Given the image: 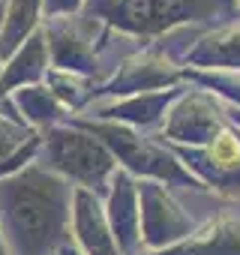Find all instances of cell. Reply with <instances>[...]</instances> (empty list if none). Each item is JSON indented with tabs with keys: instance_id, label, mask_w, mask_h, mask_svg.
<instances>
[{
	"instance_id": "1",
	"label": "cell",
	"mask_w": 240,
	"mask_h": 255,
	"mask_svg": "<svg viewBox=\"0 0 240 255\" xmlns=\"http://www.w3.org/2000/svg\"><path fill=\"white\" fill-rule=\"evenodd\" d=\"M72 192L63 177L30 168L3 186V213L18 255H51L66 243Z\"/></svg>"
},
{
	"instance_id": "2",
	"label": "cell",
	"mask_w": 240,
	"mask_h": 255,
	"mask_svg": "<svg viewBox=\"0 0 240 255\" xmlns=\"http://www.w3.org/2000/svg\"><path fill=\"white\" fill-rule=\"evenodd\" d=\"M81 15L123 36L153 42L180 27L210 30L237 18V0H84Z\"/></svg>"
},
{
	"instance_id": "3",
	"label": "cell",
	"mask_w": 240,
	"mask_h": 255,
	"mask_svg": "<svg viewBox=\"0 0 240 255\" xmlns=\"http://www.w3.org/2000/svg\"><path fill=\"white\" fill-rule=\"evenodd\" d=\"M78 129L99 138L108 153L114 156L117 168H123L135 180H156L168 189H189L204 192V186L171 156V150L156 138V132H138L132 126L111 123V120H90V117H72Z\"/></svg>"
},
{
	"instance_id": "4",
	"label": "cell",
	"mask_w": 240,
	"mask_h": 255,
	"mask_svg": "<svg viewBox=\"0 0 240 255\" xmlns=\"http://www.w3.org/2000/svg\"><path fill=\"white\" fill-rule=\"evenodd\" d=\"M45 171L75 183V189H87L96 198H105L111 177L117 174V162L108 147L75 123L54 126L45 138Z\"/></svg>"
},
{
	"instance_id": "5",
	"label": "cell",
	"mask_w": 240,
	"mask_h": 255,
	"mask_svg": "<svg viewBox=\"0 0 240 255\" xmlns=\"http://www.w3.org/2000/svg\"><path fill=\"white\" fill-rule=\"evenodd\" d=\"M165 147L204 186V192H213L222 201H240V126L228 120L225 129L204 147Z\"/></svg>"
},
{
	"instance_id": "6",
	"label": "cell",
	"mask_w": 240,
	"mask_h": 255,
	"mask_svg": "<svg viewBox=\"0 0 240 255\" xmlns=\"http://www.w3.org/2000/svg\"><path fill=\"white\" fill-rule=\"evenodd\" d=\"M225 126H228L225 102L216 99L210 90H201L186 81L183 93L171 102L162 126L156 129V138L180 147H204Z\"/></svg>"
},
{
	"instance_id": "7",
	"label": "cell",
	"mask_w": 240,
	"mask_h": 255,
	"mask_svg": "<svg viewBox=\"0 0 240 255\" xmlns=\"http://www.w3.org/2000/svg\"><path fill=\"white\" fill-rule=\"evenodd\" d=\"M183 81H186L183 63L174 54H168L159 42H144L111 72V78L105 84L96 87V96L99 99H123V96H135V93L180 87Z\"/></svg>"
},
{
	"instance_id": "8",
	"label": "cell",
	"mask_w": 240,
	"mask_h": 255,
	"mask_svg": "<svg viewBox=\"0 0 240 255\" xmlns=\"http://www.w3.org/2000/svg\"><path fill=\"white\" fill-rule=\"evenodd\" d=\"M138 219H141V255L186 240L201 222L171 195L168 186L156 180H138Z\"/></svg>"
},
{
	"instance_id": "9",
	"label": "cell",
	"mask_w": 240,
	"mask_h": 255,
	"mask_svg": "<svg viewBox=\"0 0 240 255\" xmlns=\"http://www.w3.org/2000/svg\"><path fill=\"white\" fill-rule=\"evenodd\" d=\"M186 81L180 87H168V90H153V93H135V96H123V99H93L90 102V120H111V123H123L132 126L138 132H156L171 102L183 93Z\"/></svg>"
},
{
	"instance_id": "10",
	"label": "cell",
	"mask_w": 240,
	"mask_h": 255,
	"mask_svg": "<svg viewBox=\"0 0 240 255\" xmlns=\"http://www.w3.org/2000/svg\"><path fill=\"white\" fill-rule=\"evenodd\" d=\"M144 255H240V201H225L186 240Z\"/></svg>"
},
{
	"instance_id": "11",
	"label": "cell",
	"mask_w": 240,
	"mask_h": 255,
	"mask_svg": "<svg viewBox=\"0 0 240 255\" xmlns=\"http://www.w3.org/2000/svg\"><path fill=\"white\" fill-rule=\"evenodd\" d=\"M108 228L120 255H141V219H138V180L117 168L102 198Z\"/></svg>"
},
{
	"instance_id": "12",
	"label": "cell",
	"mask_w": 240,
	"mask_h": 255,
	"mask_svg": "<svg viewBox=\"0 0 240 255\" xmlns=\"http://www.w3.org/2000/svg\"><path fill=\"white\" fill-rule=\"evenodd\" d=\"M186 69H210V72H240V12L237 18L204 30L189 51L180 57Z\"/></svg>"
},
{
	"instance_id": "13",
	"label": "cell",
	"mask_w": 240,
	"mask_h": 255,
	"mask_svg": "<svg viewBox=\"0 0 240 255\" xmlns=\"http://www.w3.org/2000/svg\"><path fill=\"white\" fill-rule=\"evenodd\" d=\"M69 222H72L81 255H120V249L114 243V234L108 228V219H105L102 198H96L93 192H87V189L72 192Z\"/></svg>"
},
{
	"instance_id": "14",
	"label": "cell",
	"mask_w": 240,
	"mask_h": 255,
	"mask_svg": "<svg viewBox=\"0 0 240 255\" xmlns=\"http://www.w3.org/2000/svg\"><path fill=\"white\" fill-rule=\"evenodd\" d=\"M39 9H42V0H9L3 36H0V57H9L27 39V33L36 27Z\"/></svg>"
},
{
	"instance_id": "15",
	"label": "cell",
	"mask_w": 240,
	"mask_h": 255,
	"mask_svg": "<svg viewBox=\"0 0 240 255\" xmlns=\"http://www.w3.org/2000/svg\"><path fill=\"white\" fill-rule=\"evenodd\" d=\"M183 78L201 90H210L216 99L240 108V72H210V69H186Z\"/></svg>"
},
{
	"instance_id": "16",
	"label": "cell",
	"mask_w": 240,
	"mask_h": 255,
	"mask_svg": "<svg viewBox=\"0 0 240 255\" xmlns=\"http://www.w3.org/2000/svg\"><path fill=\"white\" fill-rule=\"evenodd\" d=\"M18 102L24 105V114L36 123H54L63 117V105L51 96V90H42V87H27L18 93Z\"/></svg>"
},
{
	"instance_id": "17",
	"label": "cell",
	"mask_w": 240,
	"mask_h": 255,
	"mask_svg": "<svg viewBox=\"0 0 240 255\" xmlns=\"http://www.w3.org/2000/svg\"><path fill=\"white\" fill-rule=\"evenodd\" d=\"M84 9V0H45V15L57 18V15H78Z\"/></svg>"
},
{
	"instance_id": "18",
	"label": "cell",
	"mask_w": 240,
	"mask_h": 255,
	"mask_svg": "<svg viewBox=\"0 0 240 255\" xmlns=\"http://www.w3.org/2000/svg\"><path fill=\"white\" fill-rule=\"evenodd\" d=\"M225 114H228V120H231L234 126H240V108H234V105L225 102Z\"/></svg>"
},
{
	"instance_id": "19",
	"label": "cell",
	"mask_w": 240,
	"mask_h": 255,
	"mask_svg": "<svg viewBox=\"0 0 240 255\" xmlns=\"http://www.w3.org/2000/svg\"><path fill=\"white\" fill-rule=\"evenodd\" d=\"M237 12H240V0H237Z\"/></svg>"
}]
</instances>
